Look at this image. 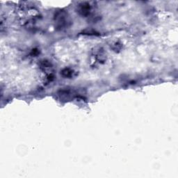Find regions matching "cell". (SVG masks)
Wrapping results in <instances>:
<instances>
[{"label": "cell", "mask_w": 178, "mask_h": 178, "mask_svg": "<svg viewBox=\"0 0 178 178\" xmlns=\"http://www.w3.org/2000/svg\"><path fill=\"white\" fill-rule=\"evenodd\" d=\"M61 74L63 77H70L72 76L73 74V71L72 70H70L69 68H65L61 72Z\"/></svg>", "instance_id": "obj_1"}]
</instances>
